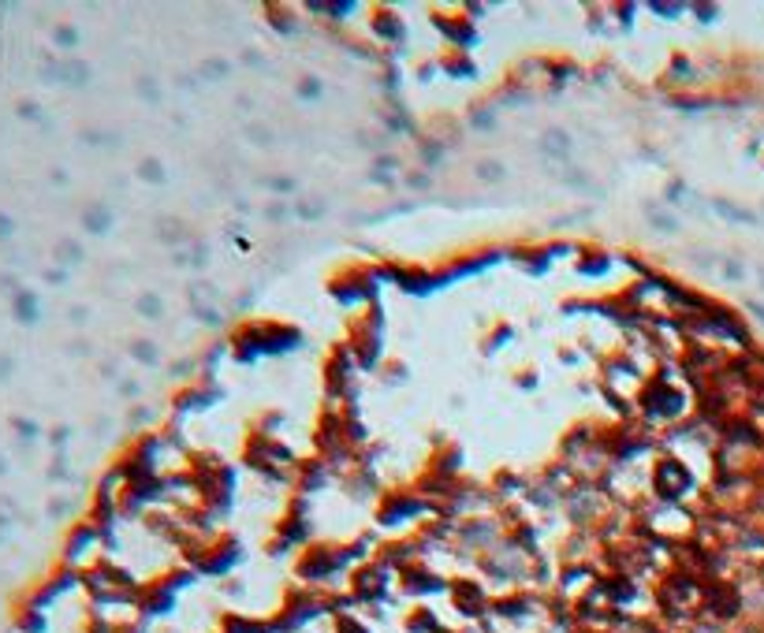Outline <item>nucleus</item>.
<instances>
[{
  "label": "nucleus",
  "instance_id": "nucleus-4",
  "mask_svg": "<svg viewBox=\"0 0 764 633\" xmlns=\"http://www.w3.org/2000/svg\"><path fill=\"white\" fill-rule=\"evenodd\" d=\"M451 600H455V607H459L463 615H485L489 611V596H485V588L477 581H455L451 585Z\"/></svg>",
  "mask_w": 764,
  "mask_h": 633
},
{
  "label": "nucleus",
  "instance_id": "nucleus-21",
  "mask_svg": "<svg viewBox=\"0 0 764 633\" xmlns=\"http://www.w3.org/2000/svg\"><path fill=\"white\" fill-rule=\"evenodd\" d=\"M477 179H485V183L504 179V164H496V160H481V164H477Z\"/></svg>",
  "mask_w": 764,
  "mask_h": 633
},
{
  "label": "nucleus",
  "instance_id": "nucleus-12",
  "mask_svg": "<svg viewBox=\"0 0 764 633\" xmlns=\"http://www.w3.org/2000/svg\"><path fill=\"white\" fill-rule=\"evenodd\" d=\"M16 626H19V633H45L49 618H45V611H38V607H23L19 618H16Z\"/></svg>",
  "mask_w": 764,
  "mask_h": 633
},
{
  "label": "nucleus",
  "instance_id": "nucleus-3",
  "mask_svg": "<svg viewBox=\"0 0 764 633\" xmlns=\"http://www.w3.org/2000/svg\"><path fill=\"white\" fill-rule=\"evenodd\" d=\"M384 593H388V566L384 563L362 566L355 578H350V600H358V603H377V600H384Z\"/></svg>",
  "mask_w": 764,
  "mask_h": 633
},
{
  "label": "nucleus",
  "instance_id": "nucleus-16",
  "mask_svg": "<svg viewBox=\"0 0 764 633\" xmlns=\"http://www.w3.org/2000/svg\"><path fill=\"white\" fill-rule=\"evenodd\" d=\"M567 150H570V138L563 135V130H548V138H541V153H548L555 160H560Z\"/></svg>",
  "mask_w": 764,
  "mask_h": 633
},
{
  "label": "nucleus",
  "instance_id": "nucleus-19",
  "mask_svg": "<svg viewBox=\"0 0 764 633\" xmlns=\"http://www.w3.org/2000/svg\"><path fill=\"white\" fill-rule=\"evenodd\" d=\"M608 269H611L608 257H585V261L578 264V272H585V276H604Z\"/></svg>",
  "mask_w": 764,
  "mask_h": 633
},
{
  "label": "nucleus",
  "instance_id": "nucleus-30",
  "mask_svg": "<svg viewBox=\"0 0 764 633\" xmlns=\"http://www.w3.org/2000/svg\"><path fill=\"white\" fill-rule=\"evenodd\" d=\"M16 429H23V436H26V439H34V436H38V425H34V421H23V418H16Z\"/></svg>",
  "mask_w": 764,
  "mask_h": 633
},
{
  "label": "nucleus",
  "instance_id": "nucleus-1",
  "mask_svg": "<svg viewBox=\"0 0 764 633\" xmlns=\"http://www.w3.org/2000/svg\"><path fill=\"white\" fill-rule=\"evenodd\" d=\"M641 406H645V414H649V418H675V414H682V410H686V395H682V388L671 384L668 373H660V376H653L649 384H645Z\"/></svg>",
  "mask_w": 764,
  "mask_h": 633
},
{
  "label": "nucleus",
  "instance_id": "nucleus-29",
  "mask_svg": "<svg viewBox=\"0 0 764 633\" xmlns=\"http://www.w3.org/2000/svg\"><path fill=\"white\" fill-rule=\"evenodd\" d=\"M295 213H299L302 220H314V216L325 213V205H295Z\"/></svg>",
  "mask_w": 764,
  "mask_h": 633
},
{
  "label": "nucleus",
  "instance_id": "nucleus-6",
  "mask_svg": "<svg viewBox=\"0 0 764 633\" xmlns=\"http://www.w3.org/2000/svg\"><path fill=\"white\" fill-rule=\"evenodd\" d=\"M421 510V499L418 495H388V503L380 507V525H399V522H406L410 514H418Z\"/></svg>",
  "mask_w": 764,
  "mask_h": 633
},
{
  "label": "nucleus",
  "instance_id": "nucleus-25",
  "mask_svg": "<svg viewBox=\"0 0 764 633\" xmlns=\"http://www.w3.org/2000/svg\"><path fill=\"white\" fill-rule=\"evenodd\" d=\"M138 313L142 317H160V298H157V294H142V298H138Z\"/></svg>",
  "mask_w": 764,
  "mask_h": 633
},
{
  "label": "nucleus",
  "instance_id": "nucleus-23",
  "mask_svg": "<svg viewBox=\"0 0 764 633\" xmlns=\"http://www.w3.org/2000/svg\"><path fill=\"white\" fill-rule=\"evenodd\" d=\"M138 175H142V179H150V183H165V168H160L157 160H142Z\"/></svg>",
  "mask_w": 764,
  "mask_h": 633
},
{
  "label": "nucleus",
  "instance_id": "nucleus-33",
  "mask_svg": "<svg viewBox=\"0 0 764 633\" xmlns=\"http://www.w3.org/2000/svg\"><path fill=\"white\" fill-rule=\"evenodd\" d=\"M299 90H302L306 97H314V94H317V82H302V86H299Z\"/></svg>",
  "mask_w": 764,
  "mask_h": 633
},
{
  "label": "nucleus",
  "instance_id": "nucleus-31",
  "mask_svg": "<svg viewBox=\"0 0 764 633\" xmlns=\"http://www.w3.org/2000/svg\"><path fill=\"white\" fill-rule=\"evenodd\" d=\"M138 94H142V97H150V101H157V86H153L150 79H142V82H138Z\"/></svg>",
  "mask_w": 764,
  "mask_h": 633
},
{
  "label": "nucleus",
  "instance_id": "nucleus-18",
  "mask_svg": "<svg viewBox=\"0 0 764 633\" xmlns=\"http://www.w3.org/2000/svg\"><path fill=\"white\" fill-rule=\"evenodd\" d=\"M336 633H370V626L358 622L355 615H336Z\"/></svg>",
  "mask_w": 764,
  "mask_h": 633
},
{
  "label": "nucleus",
  "instance_id": "nucleus-28",
  "mask_svg": "<svg viewBox=\"0 0 764 633\" xmlns=\"http://www.w3.org/2000/svg\"><path fill=\"white\" fill-rule=\"evenodd\" d=\"M79 257H82L79 242H60V261H79Z\"/></svg>",
  "mask_w": 764,
  "mask_h": 633
},
{
  "label": "nucleus",
  "instance_id": "nucleus-11",
  "mask_svg": "<svg viewBox=\"0 0 764 633\" xmlns=\"http://www.w3.org/2000/svg\"><path fill=\"white\" fill-rule=\"evenodd\" d=\"M440 67L451 71V79H474L477 75V64L466 60V56H459V52H448L444 60H440Z\"/></svg>",
  "mask_w": 764,
  "mask_h": 633
},
{
  "label": "nucleus",
  "instance_id": "nucleus-34",
  "mask_svg": "<svg viewBox=\"0 0 764 633\" xmlns=\"http://www.w3.org/2000/svg\"><path fill=\"white\" fill-rule=\"evenodd\" d=\"M52 444H67V429H56L52 432Z\"/></svg>",
  "mask_w": 764,
  "mask_h": 633
},
{
  "label": "nucleus",
  "instance_id": "nucleus-32",
  "mask_svg": "<svg viewBox=\"0 0 764 633\" xmlns=\"http://www.w3.org/2000/svg\"><path fill=\"white\" fill-rule=\"evenodd\" d=\"M11 231H16V224H11V220H8L4 213H0V239H8Z\"/></svg>",
  "mask_w": 764,
  "mask_h": 633
},
{
  "label": "nucleus",
  "instance_id": "nucleus-14",
  "mask_svg": "<svg viewBox=\"0 0 764 633\" xmlns=\"http://www.w3.org/2000/svg\"><path fill=\"white\" fill-rule=\"evenodd\" d=\"M325 481H328L325 466H317V462H306V466H302V477H299V492H314V488H321Z\"/></svg>",
  "mask_w": 764,
  "mask_h": 633
},
{
  "label": "nucleus",
  "instance_id": "nucleus-7",
  "mask_svg": "<svg viewBox=\"0 0 764 633\" xmlns=\"http://www.w3.org/2000/svg\"><path fill=\"white\" fill-rule=\"evenodd\" d=\"M138 607H142V615H168V611L175 607V588H168L165 581H160V585H150V588H142Z\"/></svg>",
  "mask_w": 764,
  "mask_h": 633
},
{
  "label": "nucleus",
  "instance_id": "nucleus-22",
  "mask_svg": "<svg viewBox=\"0 0 764 633\" xmlns=\"http://www.w3.org/2000/svg\"><path fill=\"white\" fill-rule=\"evenodd\" d=\"M131 354H135L138 362H150V365H153L157 358H160V354H157V347H153L150 340H138L135 347H131Z\"/></svg>",
  "mask_w": 764,
  "mask_h": 633
},
{
  "label": "nucleus",
  "instance_id": "nucleus-20",
  "mask_svg": "<svg viewBox=\"0 0 764 633\" xmlns=\"http://www.w3.org/2000/svg\"><path fill=\"white\" fill-rule=\"evenodd\" d=\"M86 228L97 231V235H101V231H109V209H97V205H94V209L86 213Z\"/></svg>",
  "mask_w": 764,
  "mask_h": 633
},
{
  "label": "nucleus",
  "instance_id": "nucleus-35",
  "mask_svg": "<svg viewBox=\"0 0 764 633\" xmlns=\"http://www.w3.org/2000/svg\"><path fill=\"white\" fill-rule=\"evenodd\" d=\"M4 469H8V466H4V459H0V474H4Z\"/></svg>",
  "mask_w": 764,
  "mask_h": 633
},
{
  "label": "nucleus",
  "instance_id": "nucleus-2",
  "mask_svg": "<svg viewBox=\"0 0 764 633\" xmlns=\"http://www.w3.org/2000/svg\"><path fill=\"white\" fill-rule=\"evenodd\" d=\"M653 484H656L660 499L675 503V499H682L690 488H694V477H690V469L679 459H660L656 469H653Z\"/></svg>",
  "mask_w": 764,
  "mask_h": 633
},
{
  "label": "nucleus",
  "instance_id": "nucleus-24",
  "mask_svg": "<svg viewBox=\"0 0 764 633\" xmlns=\"http://www.w3.org/2000/svg\"><path fill=\"white\" fill-rule=\"evenodd\" d=\"M380 380H388V384H403V380H406V365L403 362H388V369L380 373Z\"/></svg>",
  "mask_w": 764,
  "mask_h": 633
},
{
  "label": "nucleus",
  "instance_id": "nucleus-17",
  "mask_svg": "<svg viewBox=\"0 0 764 633\" xmlns=\"http://www.w3.org/2000/svg\"><path fill=\"white\" fill-rule=\"evenodd\" d=\"M209 399H216V395H209L205 388H190V391H183L179 399H175V406L179 410H201V406H209Z\"/></svg>",
  "mask_w": 764,
  "mask_h": 633
},
{
  "label": "nucleus",
  "instance_id": "nucleus-36",
  "mask_svg": "<svg viewBox=\"0 0 764 633\" xmlns=\"http://www.w3.org/2000/svg\"><path fill=\"white\" fill-rule=\"evenodd\" d=\"M440 633H448V629H440Z\"/></svg>",
  "mask_w": 764,
  "mask_h": 633
},
{
  "label": "nucleus",
  "instance_id": "nucleus-10",
  "mask_svg": "<svg viewBox=\"0 0 764 633\" xmlns=\"http://www.w3.org/2000/svg\"><path fill=\"white\" fill-rule=\"evenodd\" d=\"M373 30L384 41H399L403 38V23H399L395 11H377V16H373Z\"/></svg>",
  "mask_w": 764,
  "mask_h": 633
},
{
  "label": "nucleus",
  "instance_id": "nucleus-15",
  "mask_svg": "<svg viewBox=\"0 0 764 633\" xmlns=\"http://www.w3.org/2000/svg\"><path fill=\"white\" fill-rule=\"evenodd\" d=\"M16 317L23 320V325H34L38 320V298L31 291H16Z\"/></svg>",
  "mask_w": 764,
  "mask_h": 633
},
{
  "label": "nucleus",
  "instance_id": "nucleus-27",
  "mask_svg": "<svg viewBox=\"0 0 764 633\" xmlns=\"http://www.w3.org/2000/svg\"><path fill=\"white\" fill-rule=\"evenodd\" d=\"M56 41H60V49H75L79 30H75V26H56Z\"/></svg>",
  "mask_w": 764,
  "mask_h": 633
},
{
  "label": "nucleus",
  "instance_id": "nucleus-8",
  "mask_svg": "<svg viewBox=\"0 0 764 633\" xmlns=\"http://www.w3.org/2000/svg\"><path fill=\"white\" fill-rule=\"evenodd\" d=\"M97 540H101V529H97L94 522H82V525H75V533L67 537L64 559H67V563H79V555H82L86 548H94Z\"/></svg>",
  "mask_w": 764,
  "mask_h": 633
},
{
  "label": "nucleus",
  "instance_id": "nucleus-26",
  "mask_svg": "<svg viewBox=\"0 0 764 633\" xmlns=\"http://www.w3.org/2000/svg\"><path fill=\"white\" fill-rule=\"evenodd\" d=\"M228 67H231L228 60H209V64H201V79H224Z\"/></svg>",
  "mask_w": 764,
  "mask_h": 633
},
{
  "label": "nucleus",
  "instance_id": "nucleus-13",
  "mask_svg": "<svg viewBox=\"0 0 764 633\" xmlns=\"http://www.w3.org/2000/svg\"><path fill=\"white\" fill-rule=\"evenodd\" d=\"M406 629L410 633H440V622H436V615L429 607H418V611H410Z\"/></svg>",
  "mask_w": 764,
  "mask_h": 633
},
{
  "label": "nucleus",
  "instance_id": "nucleus-5",
  "mask_svg": "<svg viewBox=\"0 0 764 633\" xmlns=\"http://www.w3.org/2000/svg\"><path fill=\"white\" fill-rule=\"evenodd\" d=\"M403 588L414 596H429V593H444L448 581H440L436 573H429L425 566H406L403 570Z\"/></svg>",
  "mask_w": 764,
  "mask_h": 633
},
{
  "label": "nucleus",
  "instance_id": "nucleus-9",
  "mask_svg": "<svg viewBox=\"0 0 764 633\" xmlns=\"http://www.w3.org/2000/svg\"><path fill=\"white\" fill-rule=\"evenodd\" d=\"M436 26H440V30H444V34H448V38L455 41V45H459V49H466V45H477V34L470 30V23H466V19H436Z\"/></svg>",
  "mask_w": 764,
  "mask_h": 633
}]
</instances>
